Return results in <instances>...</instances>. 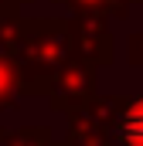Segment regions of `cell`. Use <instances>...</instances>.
<instances>
[{"label": "cell", "mask_w": 143, "mask_h": 146, "mask_svg": "<svg viewBox=\"0 0 143 146\" xmlns=\"http://www.w3.org/2000/svg\"><path fill=\"white\" fill-rule=\"evenodd\" d=\"M14 58H17V85L24 92H48L51 78L75 58L72 21H55V17L21 21Z\"/></svg>", "instance_id": "6da1fadb"}, {"label": "cell", "mask_w": 143, "mask_h": 146, "mask_svg": "<svg viewBox=\"0 0 143 146\" xmlns=\"http://www.w3.org/2000/svg\"><path fill=\"white\" fill-rule=\"evenodd\" d=\"M92 92H96V65L85 61V58H72L48 85V95H51L55 109H61V112L85 109L92 102Z\"/></svg>", "instance_id": "7a4b0ae2"}, {"label": "cell", "mask_w": 143, "mask_h": 146, "mask_svg": "<svg viewBox=\"0 0 143 146\" xmlns=\"http://www.w3.org/2000/svg\"><path fill=\"white\" fill-rule=\"evenodd\" d=\"M99 109L109 119V139L123 146H143V99H106Z\"/></svg>", "instance_id": "3957f363"}, {"label": "cell", "mask_w": 143, "mask_h": 146, "mask_svg": "<svg viewBox=\"0 0 143 146\" xmlns=\"http://www.w3.org/2000/svg\"><path fill=\"white\" fill-rule=\"evenodd\" d=\"M17 31H21V14L0 7V109L14 106V88H17Z\"/></svg>", "instance_id": "277c9868"}, {"label": "cell", "mask_w": 143, "mask_h": 146, "mask_svg": "<svg viewBox=\"0 0 143 146\" xmlns=\"http://www.w3.org/2000/svg\"><path fill=\"white\" fill-rule=\"evenodd\" d=\"M72 48H75V58H85L92 65L112 61V34H109L106 21L72 17Z\"/></svg>", "instance_id": "5b68a950"}, {"label": "cell", "mask_w": 143, "mask_h": 146, "mask_svg": "<svg viewBox=\"0 0 143 146\" xmlns=\"http://www.w3.org/2000/svg\"><path fill=\"white\" fill-rule=\"evenodd\" d=\"M55 3H65L75 10V17H96V21H106V17H126L130 14V0H55Z\"/></svg>", "instance_id": "8992f818"}, {"label": "cell", "mask_w": 143, "mask_h": 146, "mask_svg": "<svg viewBox=\"0 0 143 146\" xmlns=\"http://www.w3.org/2000/svg\"><path fill=\"white\" fill-rule=\"evenodd\" d=\"M130 65L143 72V27L136 34H130Z\"/></svg>", "instance_id": "52a82bcc"}, {"label": "cell", "mask_w": 143, "mask_h": 146, "mask_svg": "<svg viewBox=\"0 0 143 146\" xmlns=\"http://www.w3.org/2000/svg\"><path fill=\"white\" fill-rule=\"evenodd\" d=\"M24 3H31V0H0V7H7V10H21Z\"/></svg>", "instance_id": "ba28073f"}, {"label": "cell", "mask_w": 143, "mask_h": 146, "mask_svg": "<svg viewBox=\"0 0 143 146\" xmlns=\"http://www.w3.org/2000/svg\"><path fill=\"white\" fill-rule=\"evenodd\" d=\"M130 3H143V0H130Z\"/></svg>", "instance_id": "9c48e42d"}]
</instances>
